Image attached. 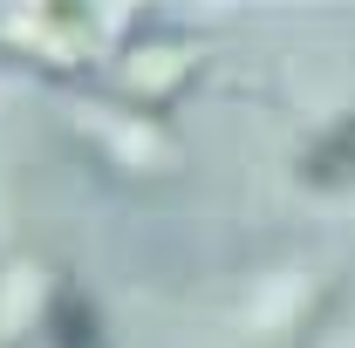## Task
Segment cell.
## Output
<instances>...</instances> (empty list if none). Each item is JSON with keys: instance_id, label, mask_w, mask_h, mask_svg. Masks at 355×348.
I'll return each instance as SVG.
<instances>
[{"instance_id": "1", "label": "cell", "mask_w": 355, "mask_h": 348, "mask_svg": "<svg viewBox=\"0 0 355 348\" xmlns=\"http://www.w3.org/2000/svg\"><path fill=\"white\" fill-rule=\"evenodd\" d=\"M55 273L35 253H7L0 260V348H14L28 328H48V307H55Z\"/></svg>"}, {"instance_id": "2", "label": "cell", "mask_w": 355, "mask_h": 348, "mask_svg": "<svg viewBox=\"0 0 355 348\" xmlns=\"http://www.w3.org/2000/svg\"><path fill=\"white\" fill-rule=\"evenodd\" d=\"M301 184H314V191H342V184H355V116L321 123V137H314L308 157H301Z\"/></svg>"}, {"instance_id": "3", "label": "cell", "mask_w": 355, "mask_h": 348, "mask_svg": "<svg viewBox=\"0 0 355 348\" xmlns=\"http://www.w3.org/2000/svg\"><path fill=\"white\" fill-rule=\"evenodd\" d=\"M48 348H110V342H103L96 307H89L76 287H62V294H55V307H48Z\"/></svg>"}]
</instances>
